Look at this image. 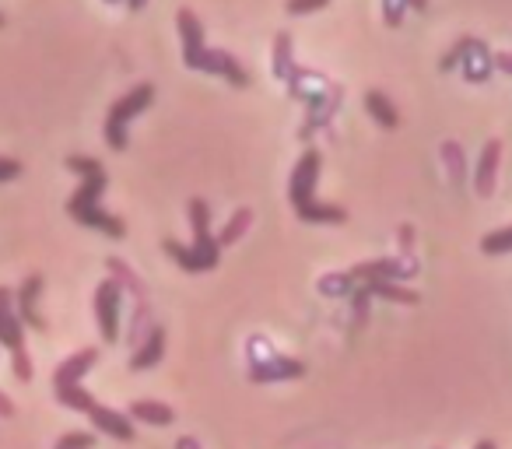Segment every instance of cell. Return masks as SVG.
Listing matches in <instances>:
<instances>
[{"mask_svg":"<svg viewBox=\"0 0 512 449\" xmlns=\"http://www.w3.org/2000/svg\"><path fill=\"white\" fill-rule=\"evenodd\" d=\"M67 169L78 172L81 176V186L74 190V197L67 200V214H71L78 225H88L95 232H106L109 239H123L127 236V225H123L116 214L102 211V193L109 186V176L102 169L99 158H88V155H71L67 158Z\"/></svg>","mask_w":512,"mask_h":449,"instance_id":"obj_1","label":"cell"},{"mask_svg":"<svg viewBox=\"0 0 512 449\" xmlns=\"http://www.w3.org/2000/svg\"><path fill=\"white\" fill-rule=\"evenodd\" d=\"M176 29H179V39H183V64L190 67V71L218 74V78H225L228 85H235V88L249 85L246 67H242L232 53L211 50V46L204 43V25H200V18L193 15L190 8H179Z\"/></svg>","mask_w":512,"mask_h":449,"instance_id":"obj_2","label":"cell"},{"mask_svg":"<svg viewBox=\"0 0 512 449\" xmlns=\"http://www.w3.org/2000/svg\"><path fill=\"white\" fill-rule=\"evenodd\" d=\"M190 229H193V243L190 246H179L176 239H165L162 250L183 267L186 274H204L214 271L221 260V246L218 236L211 232V207H207L204 197H193L190 200Z\"/></svg>","mask_w":512,"mask_h":449,"instance_id":"obj_3","label":"cell"},{"mask_svg":"<svg viewBox=\"0 0 512 449\" xmlns=\"http://www.w3.org/2000/svg\"><path fill=\"white\" fill-rule=\"evenodd\" d=\"M320 169H323V155L316 148H309L306 155L299 158V165L292 169L288 197H292L295 214H299L302 221H309V225H341V221H348V211L337 204H320V200H316Z\"/></svg>","mask_w":512,"mask_h":449,"instance_id":"obj_4","label":"cell"},{"mask_svg":"<svg viewBox=\"0 0 512 449\" xmlns=\"http://www.w3.org/2000/svg\"><path fill=\"white\" fill-rule=\"evenodd\" d=\"M155 102V85L151 81H141V85L130 88L123 99H116L113 106H109L106 113V127H102V134H106V144L113 151H127L130 137H127V123L134 120V116H141L144 109Z\"/></svg>","mask_w":512,"mask_h":449,"instance_id":"obj_5","label":"cell"},{"mask_svg":"<svg viewBox=\"0 0 512 449\" xmlns=\"http://www.w3.org/2000/svg\"><path fill=\"white\" fill-rule=\"evenodd\" d=\"M0 344L11 351V369L18 383H32V358L25 348V327L15 313V292L0 288Z\"/></svg>","mask_w":512,"mask_h":449,"instance_id":"obj_6","label":"cell"},{"mask_svg":"<svg viewBox=\"0 0 512 449\" xmlns=\"http://www.w3.org/2000/svg\"><path fill=\"white\" fill-rule=\"evenodd\" d=\"M460 64L463 67V78L470 81V85H481V81L491 78V67H495V53L488 50V46L481 43V39L474 36H463L453 43V50L442 57V71H453V67Z\"/></svg>","mask_w":512,"mask_h":449,"instance_id":"obj_7","label":"cell"},{"mask_svg":"<svg viewBox=\"0 0 512 449\" xmlns=\"http://www.w3.org/2000/svg\"><path fill=\"white\" fill-rule=\"evenodd\" d=\"M120 309H123V288L113 278H106L95 288V320L106 344L120 341Z\"/></svg>","mask_w":512,"mask_h":449,"instance_id":"obj_8","label":"cell"},{"mask_svg":"<svg viewBox=\"0 0 512 449\" xmlns=\"http://www.w3.org/2000/svg\"><path fill=\"white\" fill-rule=\"evenodd\" d=\"M351 278L358 281H404V278H414L418 274V260L411 257V253H404V257H383V260H365V264L351 267Z\"/></svg>","mask_w":512,"mask_h":449,"instance_id":"obj_9","label":"cell"},{"mask_svg":"<svg viewBox=\"0 0 512 449\" xmlns=\"http://www.w3.org/2000/svg\"><path fill=\"white\" fill-rule=\"evenodd\" d=\"M39 295H43V274H29L22 281V288L15 292V313L22 320V327H32L43 334L46 330V316L39 313Z\"/></svg>","mask_w":512,"mask_h":449,"instance_id":"obj_10","label":"cell"},{"mask_svg":"<svg viewBox=\"0 0 512 449\" xmlns=\"http://www.w3.org/2000/svg\"><path fill=\"white\" fill-rule=\"evenodd\" d=\"M99 362V348H81L74 351L67 362L57 365V372H53V390H67V386H81V379H85V372L92 369V365Z\"/></svg>","mask_w":512,"mask_h":449,"instance_id":"obj_11","label":"cell"},{"mask_svg":"<svg viewBox=\"0 0 512 449\" xmlns=\"http://www.w3.org/2000/svg\"><path fill=\"white\" fill-rule=\"evenodd\" d=\"M306 372V365L299 358H285V355H267L264 362L249 365V379L253 383H274V379H295Z\"/></svg>","mask_w":512,"mask_h":449,"instance_id":"obj_12","label":"cell"},{"mask_svg":"<svg viewBox=\"0 0 512 449\" xmlns=\"http://www.w3.org/2000/svg\"><path fill=\"white\" fill-rule=\"evenodd\" d=\"M498 162H502V141H498V137H491V141L481 148V158H477V172H474L477 197H491V193H495Z\"/></svg>","mask_w":512,"mask_h":449,"instance_id":"obj_13","label":"cell"},{"mask_svg":"<svg viewBox=\"0 0 512 449\" xmlns=\"http://www.w3.org/2000/svg\"><path fill=\"white\" fill-rule=\"evenodd\" d=\"M165 355V330L162 327H151L148 337L137 344V351L130 355V369L134 372H144V369H155Z\"/></svg>","mask_w":512,"mask_h":449,"instance_id":"obj_14","label":"cell"},{"mask_svg":"<svg viewBox=\"0 0 512 449\" xmlns=\"http://www.w3.org/2000/svg\"><path fill=\"white\" fill-rule=\"evenodd\" d=\"M358 288H362L369 299H386V302H397V306H418L421 302L418 292L397 285V281H358Z\"/></svg>","mask_w":512,"mask_h":449,"instance_id":"obj_15","label":"cell"},{"mask_svg":"<svg viewBox=\"0 0 512 449\" xmlns=\"http://www.w3.org/2000/svg\"><path fill=\"white\" fill-rule=\"evenodd\" d=\"M127 418L130 421H144V425H172L176 421V411L162 400H134L127 407Z\"/></svg>","mask_w":512,"mask_h":449,"instance_id":"obj_16","label":"cell"},{"mask_svg":"<svg viewBox=\"0 0 512 449\" xmlns=\"http://www.w3.org/2000/svg\"><path fill=\"white\" fill-rule=\"evenodd\" d=\"M365 109H369V116L379 123V127H386V130H397L400 127V113H397V106H393L390 99H386L383 92H365Z\"/></svg>","mask_w":512,"mask_h":449,"instance_id":"obj_17","label":"cell"},{"mask_svg":"<svg viewBox=\"0 0 512 449\" xmlns=\"http://www.w3.org/2000/svg\"><path fill=\"white\" fill-rule=\"evenodd\" d=\"M106 267H109V274H113V281H116V285H120V288H127V292L134 295L137 302H144V299H148V295H144L141 278H137V274L130 271V267L123 264L120 257H109V260H106Z\"/></svg>","mask_w":512,"mask_h":449,"instance_id":"obj_18","label":"cell"},{"mask_svg":"<svg viewBox=\"0 0 512 449\" xmlns=\"http://www.w3.org/2000/svg\"><path fill=\"white\" fill-rule=\"evenodd\" d=\"M253 225V211L249 207H239V211L228 218V225L218 232V246H232V243H239L242 236H246V229Z\"/></svg>","mask_w":512,"mask_h":449,"instance_id":"obj_19","label":"cell"},{"mask_svg":"<svg viewBox=\"0 0 512 449\" xmlns=\"http://www.w3.org/2000/svg\"><path fill=\"white\" fill-rule=\"evenodd\" d=\"M292 36L288 32H281L278 39H274V74H278L281 81H288L292 78V71H295V60H292Z\"/></svg>","mask_w":512,"mask_h":449,"instance_id":"obj_20","label":"cell"},{"mask_svg":"<svg viewBox=\"0 0 512 449\" xmlns=\"http://www.w3.org/2000/svg\"><path fill=\"white\" fill-rule=\"evenodd\" d=\"M404 11H428V0H383V22L390 29L404 22Z\"/></svg>","mask_w":512,"mask_h":449,"instance_id":"obj_21","label":"cell"},{"mask_svg":"<svg viewBox=\"0 0 512 449\" xmlns=\"http://www.w3.org/2000/svg\"><path fill=\"white\" fill-rule=\"evenodd\" d=\"M481 253H488V257H502V253H512V225H509V229L488 232V236L481 239Z\"/></svg>","mask_w":512,"mask_h":449,"instance_id":"obj_22","label":"cell"},{"mask_svg":"<svg viewBox=\"0 0 512 449\" xmlns=\"http://www.w3.org/2000/svg\"><path fill=\"white\" fill-rule=\"evenodd\" d=\"M442 158H446V165H449V179H453V186H460L463 169H467V162H463V148L456 141H446L442 144Z\"/></svg>","mask_w":512,"mask_h":449,"instance_id":"obj_23","label":"cell"},{"mask_svg":"<svg viewBox=\"0 0 512 449\" xmlns=\"http://www.w3.org/2000/svg\"><path fill=\"white\" fill-rule=\"evenodd\" d=\"M320 292L330 295V299H341V295L355 292V278H351L348 271H344V274H330V278L320 281Z\"/></svg>","mask_w":512,"mask_h":449,"instance_id":"obj_24","label":"cell"},{"mask_svg":"<svg viewBox=\"0 0 512 449\" xmlns=\"http://www.w3.org/2000/svg\"><path fill=\"white\" fill-rule=\"evenodd\" d=\"M95 442L99 439H95L92 432H67V435H60L57 449H92Z\"/></svg>","mask_w":512,"mask_h":449,"instance_id":"obj_25","label":"cell"},{"mask_svg":"<svg viewBox=\"0 0 512 449\" xmlns=\"http://www.w3.org/2000/svg\"><path fill=\"white\" fill-rule=\"evenodd\" d=\"M327 4H330V0H288L285 11H288V15H313V11L327 8Z\"/></svg>","mask_w":512,"mask_h":449,"instance_id":"obj_26","label":"cell"},{"mask_svg":"<svg viewBox=\"0 0 512 449\" xmlns=\"http://www.w3.org/2000/svg\"><path fill=\"white\" fill-rule=\"evenodd\" d=\"M18 176H22V162L18 158H0V183H11Z\"/></svg>","mask_w":512,"mask_h":449,"instance_id":"obj_27","label":"cell"},{"mask_svg":"<svg viewBox=\"0 0 512 449\" xmlns=\"http://www.w3.org/2000/svg\"><path fill=\"white\" fill-rule=\"evenodd\" d=\"M397 239H400V246H404V253H411V239H414V229H411V225H400V229H397Z\"/></svg>","mask_w":512,"mask_h":449,"instance_id":"obj_28","label":"cell"},{"mask_svg":"<svg viewBox=\"0 0 512 449\" xmlns=\"http://www.w3.org/2000/svg\"><path fill=\"white\" fill-rule=\"evenodd\" d=\"M0 418H15V404L4 390H0Z\"/></svg>","mask_w":512,"mask_h":449,"instance_id":"obj_29","label":"cell"},{"mask_svg":"<svg viewBox=\"0 0 512 449\" xmlns=\"http://www.w3.org/2000/svg\"><path fill=\"white\" fill-rule=\"evenodd\" d=\"M495 67L502 74H512V53H495Z\"/></svg>","mask_w":512,"mask_h":449,"instance_id":"obj_30","label":"cell"},{"mask_svg":"<svg viewBox=\"0 0 512 449\" xmlns=\"http://www.w3.org/2000/svg\"><path fill=\"white\" fill-rule=\"evenodd\" d=\"M176 449H200V439H193V435H179Z\"/></svg>","mask_w":512,"mask_h":449,"instance_id":"obj_31","label":"cell"},{"mask_svg":"<svg viewBox=\"0 0 512 449\" xmlns=\"http://www.w3.org/2000/svg\"><path fill=\"white\" fill-rule=\"evenodd\" d=\"M127 4H130V11H144V8H148V0H127Z\"/></svg>","mask_w":512,"mask_h":449,"instance_id":"obj_32","label":"cell"},{"mask_svg":"<svg viewBox=\"0 0 512 449\" xmlns=\"http://www.w3.org/2000/svg\"><path fill=\"white\" fill-rule=\"evenodd\" d=\"M474 449H498V446H495V442H491V439H481V442H477Z\"/></svg>","mask_w":512,"mask_h":449,"instance_id":"obj_33","label":"cell"},{"mask_svg":"<svg viewBox=\"0 0 512 449\" xmlns=\"http://www.w3.org/2000/svg\"><path fill=\"white\" fill-rule=\"evenodd\" d=\"M106 4H120V0H106Z\"/></svg>","mask_w":512,"mask_h":449,"instance_id":"obj_34","label":"cell"},{"mask_svg":"<svg viewBox=\"0 0 512 449\" xmlns=\"http://www.w3.org/2000/svg\"><path fill=\"white\" fill-rule=\"evenodd\" d=\"M0 29H4V15H0Z\"/></svg>","mask_w":512,"mask_h":449,"instance_id":"obj_35","label":"cell"}]
</instances>
